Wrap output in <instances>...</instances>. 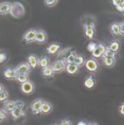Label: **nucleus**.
I'll list each match as a JSON object with an SVG mask.
<instances>
[{
  "mask_svg": "<svg viewBox=\"0 0 124 125\" xmlns=\"http://www.w3.org/2000/svg\"><path fill=\"white\" fill-rule=\"evenodd\" d=\"M48 40V35L43 29H37V32L34 42L39 44H44Z\"/></svg>",
  "mask_w": 124,
  "mask_h": 125,
  "instance_id": "nucleus-8",
  "label": "nucleus"
},
{
  "mask_svg": "<svg viewBox=\"0 0 124 125\" xmlns=\"http://www.w3.org/2000/svg\"><path fill=\"white\" fill-rule=\"evenodd\" d=\"M88 122H85V121H83V120H81V121H79L78 122V123H77V125H88Z\"/></svg>",
  "mask_w": 124,
  "mask_h": 125,
  "instance_id": "nucleus-41",
  "label": "nucleus"
},
{
  "mask_svg": "<svg viewBox=\"0 0 124 125\" xmlns=\"http://www.w3.org/2000/svg\"><path fill=\"white\" fill-rule=\"evenodd\" d=\"M59 125V124H54V125Z\"/></svg>",
  "mask_w": 124,
  "mask_h": 125,
  "instance_id": "nucleus-44",
  "label": "nucleus"
},
{
  "mask_svg": "<svg viewBox=\"0 0 124 125\" xmlns=\"http://www.w3.org/2000/svg\"><path fill=\"white\" fill-rule=\"evenodd\" d=\"M96 83H97V82H96L95 78L93 75L87 76L84 79V85L88 89H93L95 86Z\"/></svg>",
  "mask_w": 124,
  "mask_h": 125,
  "instance_id": "nucleus-16",
  "label": "nucleus"
},
{
  "mask_svg": "<svg viewBox=\"0 0 124 125\" xmlns=\"http://www.w3.org/2000/svg\"><path fill=\"white\" fill-rule=\"evenodd\" d=\"M117 53L113 51L112 50H111L108 46H107L106 47V49L105 51V53L103 54L102 56H107V57H113V58H116V56Z\"/></svg>",
  "mask_w": 124,
  "mask_h": 125,
  "instance_id": "nucleus-30",
  "label": "nucleus"
},
{
  "mask_svg": "<svg viewBox=\"0 0 124 125\" xmlns=\"http://www.w3.org/2000/svg\"><path fill=\"white\" fill-rule=\"evenodd\" d=\"M102 60L104 65L109 68L114 67L116 62V58H113V57L102 56Z\"/></svg>",
  "mask_w": 124,
  "mask_h": 125,
  "instance_id": "nucleus-19",
  "label": "nucleus"
},
{
  "mask_svg": "<svg viewBox=\"0 0 124 125\" xmlns=\"http://www.w3.org/2000/svg\"><path fill=\"white\" fill-rule=\"evenodd\" d=\"M88 125H99L97 123H96V122H90Z\"/></svg>",
  "mask_w": 124,
  "mask_h": 125,
  "instance_id": "nucleus-43",
  "label": "nucleus"
},
{
  "mask_svg": "<svg viewBox=\"0 0 124 125\" xmlns=\"http://www.w3.org/2000/svg\"><path fill=\"white\" fill-rule=\"evenodd\" d=\"M4 89H4V86L2 85L1 84H0V92L3 91Z\"/></svg>",
  "mask_w": 124,
  "mask_h": 125,
  "instance_id": "nucleus-42",
  "label": "nucleus"
},
{
  "mask_svg": "<svg viewBox=\"0 0 124 125\" xmlns=\"http://www.w3.org/2000/svg\"><path fill=\"white\" fill-rule=\"evenodd\" d=\"M7 59V55L5 53L3 52H0V64L3 63L4 62H5Z\"/></svg>",
  "mask_w": 124,
  "mask_h": 125,
  "instance_id": "nucleus-35",
  "label": "nucleus"
},
{
  "mask_svg": "<svg viewBox=\"0 0 124 125\" xmlns=\"http://www.w3.org/2000/svg\"><path fill=\"white\" fill-rule=\"evenodd\" d=\"M41 74L45 78H52L54 76V73L53 71V69L51 68V65L47 66L46 68H41Z\"/></svg>",
  "mask_w": 124,
  "mask_h": 125,
  "instance_id": "nucleus-23",
  "label": "nucleus"
},
{
  "mask_svg": "<svg viewBox=\"0 0 124 125\" xmlns=\"http://www.w3.org/2000/svg\"><path fill=\"white\" fill-rule=\"evenodd\" d=\"M116 9H117V11H118L121 12V13H124V0H123V1L118 5L117 6H116Z\"/></svg>",
  "mask_w": 124,
  "mask_h": 125,
  "instance_id": "nucleus-37",
  "label": "nucleus"
},
{
  "mask_svg": "<svg viewBox=\"0 0 124 125\" xmlns=\"http://www.w3.org/2000/svg\"><path fill=\"white\" fill-rule=\"evenodd\" d=\"M59 125H72V122L69 119H63L60 122Z\"/></svg>",
  "mask_w": 124,
  "mask_h": 125,
  "instance_id": "nucleus-38",
  "label": "nucleus"
},
{
  "mask_svg": "<svg viewBox=\"0 0 124 125\" xmlns=\"http://www.w3.org/2000/svg\"><path fill=\"white\" fill-rule=\"evenodd\" d=\"M60 48H61L60 44L53 42V43H51L47 46V47L46 48V51L47 52V53H48L50 55H55L59 52Z\"/></svg>",
  "mask_w": 124,
  "mask_h": 125,
  "instance_id": "nucleus-13",
  "label": "nucleus"
},
{
  "mask_svg": "<svg viewBox=\"0 0 124 125\" xmlns=\"http://www.w3.org/2000/svg\"><path fill=\"white\" fill-rule=\"evenodd\" d=\"M118 112L121 115L124 116V102L121 103L118 107Z\"/></svg>",
  "mask_w": 124,
  "mask_h": 125,
  "instance_id": "nucleus-39",
  "label": "nucleus"
},
{
  "mask_svg": "<svg viewBox=\"0 0 124 125\" xmlns=\"http://www.w3.org/2000/svg\"><path fill=\"white\" fill-rule=\"evenodd\" d=\"M119 29L121 36L124 37V21H121L119 23Z\"/></svg>",
  "mask_w": 124,
  "mask_h": 125,
  "instance_id": "nucleus-36",
  "label": "nucleus"
},
{
  "mask_svg": "<svg viewBox=\"0 0 124 125\" xmlns=\"http://www.w3.org/2000/svg\"><path fill=\"white\" fill-rule=\"evenodd\" d=\"M18 74L16 73L14 68H7L4 71V77L9 80H16Z\"/></svg>",
  "mask_w": 124,
  "mask_h": 125,
  "instance_id": "nucleus-18",
  "label": "nucleus"
},
{
  "mask_svg": "<svg viewBox=\"0 0 124 125\" xmlns=\"http://www.w3.org/2000/svg\"><path fill=\"white\" fill-rule=\"evenodd\" d=\"M12 17L14 18H21L25 14V9L22 3L19 1H14L11 3L10 13Z\"/></svg>",
  "mask_w": 124,
  "mask_h": 125,
  "instance_id": "nucleus-1",
  "label": "nucleus"
},
{
  "mask_svg": "<svg viewBox=\"0 0 124 125\" xmlns=\"http://www.w3.org/2000/svg\"><path fill=\"white\" fill-rule=\"evenodd\" d=\"M106 47H107V46H106V44H105L104 43H98L97 46H96V48L95 49V50L91 53L93 58H96V59L101 58L103 56L104 53H105Z\"/></svg>",
  "mask_w": 124,
  "mask_h": 125,
  "instance_id": "nucleus-10",
  "label": "nucleus"
},
{
  "mask_svg": "<svg viewBox=\"0 0 124 125\" xmlns=\"http://www.w3.org/2000/svg\"><path fill=\"white\" fill-rule=\"evenodd\" d=\"M122 1H123V0H112V3L115 7L119 5Z\"/></svg>",
  "mask_w": 124,
  "mask_h": 125,
  "instance_id": "nucleus-40",
  "label": "nucleus"
},
{
  "mask_svg": "<svg viewBox=\"0 0 124 125\" xmlns=\"http://www.w3.org/2000/svg\"><path fill=\"white\" fill-rule=\"evenodd\" d=\"M9 98V93L6 90H4L3 91L0 92V102H5L8 100Z\"/></svg>",
  "mask_w": 124,
  "mask_h": 125,
  "instance_id": "nucleus-33",
  "label": "nucleus"
},
{
  "mask_svg": "<svg viewBox=\"0 0 124 125\" xmlns=\"http://www.w3.org/2000/svg\"><path fill=\"white\" fill-rule=\"evenodd\" d=\"M24 107H25V103L23 101H20V103L17 105V107L15 108L11 113L12 117L15 121H18L23 117L25 116V113L24 110Z\"/></svg>",
  "mask_w": 124,
  "mask_h": 125,
  "instance_id": "nucleus-2",
  "label": "nucleus"
},
{
  "mask_svg": "<svg viewBox=\"0 0 124 125\" xmlns=\"http://www.w3.org/2000/svg\"></svg>",
  "mask_w": 124,
  "mask_h": 125,
  "instance_id": "nucleus-45",
  "label": "nucleus"
},
{
  "mask_svg": "<svg viewBox=\"0 0 124 125\" xmlns=\"http://www.w3.org/2000/svg\"><path fill=\"white\" fill-rule=\"evenodd\" d=\"M20 90L23 94L26 95H30L33 94L35 91V85H34V82L29 80L27 82L21 84Z\"/></svg>",
  "mask_w": 124,
  "mask_h": 125,
  "instance_id": "nucleus-6",
  "label": "nucleus"
},
{
  "mask_svg": "<svg viewBox=\"0 0 124 125\" xmlns=\"http://www.w3.org/2000/svg\"><path fill=\"white\" fill-rule=\"evenodd\" d=\"M107 46L111 50H112L113 51L118 53V52L120 51V49H121V43H120V42L118 40H113L109 42V46Z\"/></svg>",
  "mask_w": 124,
  "mask_h": 125,
  "instance_id": "nucleus-24",
  "label": "nucleus"
},
{
  "mask_svg": "<svg viewBox=\"0 0 124 125\" xmlns=\"http://www.w3.org/2000/svg\"><path fill=\"white\" fill-rule=\"evenodd\" d=\"M28 63L32 69H35L39 66V58L35 54H30L28 57Z\"/></svg>",
  "mask_w": 124,
  "mask_h": 125,
  "instance_id": "nucleus-15",
  "label": "nucleus"
},
{
  "mask_svg": "<svg viewBox=\"0 0 124 125\" xmlns=\"http://www.w3.org/2000/svg\"><path fill=\"white\" fill-rule=\"evenodd\" d=\"M37 32V28H31L27 30L23 36V42H25L26 44H30L34 42L36 35Z\"/></svg>",
  "mask_w": 124,
  "mask_h": 125,
  "instance_id": "nucleus-5",
  "label": "nucleus"
},
{
  "mask_svg": "<svg viewBox=\"0 0 124 125\" xmlns=\"http://www.w3.org/2000/svg\"><path fill=\"white\" fill-rule=\"evenodd\" d=\"M21 101H6L4 102V109L8 113H11L12 111L17 107Z\"/></svg>",
  "mask_w": 124,
  "mask_h": 125,
  "instance_id": "nucleus-12",
  "label": "nucleus"
},
{
  "mask_svg": "<svg viewBox=\"0 0 124 125\" xmlns=\"http://www.w3.org/2000/svg\"><path fill=\"white\" fill-rule=\"evenodd\" d=\"M77 53H76L75 51H71L69 52V53L68 54V56L65 59V62H67V64L69 63H74L75 61V59L76 58Z\"/></svg>",
  "mask_w": 124,
  "mask_h": 125,
  "instance_id": "nucleus-28",
  "label": "nucleus"
},
{
  "mask_svg": "<svg viewBox=\"0 0 124 125\" xmlns=\"http://www.w3.org/2000/svg\"><path fill=\"white\" fill-rule=\"evenodd\" d=\"M71 49H72L71 47H68V48H66L62 51H59V52L57 53V59H61V60L65 61L68 54L71 51Z\"/></svg>",
  "mask_w": 124,
  "mask_h": 125,
  "instance_id": "nucleus-27",
  "label": "nucleus"
},
{
  "mask_svg": "<svg viewBox=\"0 0 124 125\" xmlns=\"http://www.w3.org/2000/svg\"><path fill=\"white\" fill-rule=\"evenodd\" d=\"M9 117V113L5 111V110L3 108H0V123L4 120L8 119Z\"/></svg>",
  "mask_w": 124,
  "mask_h": 125,
  "instance_id": "nucleus-32",
  "label": "nucleus"
},
{
  "mask_svg": "<svg viewBox=\"0 0 124 125\" xmlns=\"http://www.w3.org/2000/svg\"><path fill=\"white\" fill-rule=\"evenodd\" d=\"M52 110H53V105L48 101H44L43 103H42V105H41V114L48 115V114L51 113Z\"/></svg>",
  "mask_w": 124,
  "mask_h": 125,
  "instance_id": "nucleus-20",
  "label": "nucleus"
},
{
  "mask_svg": "<svg viewBox=\"0 0 124 125\" xmlns=\"http://www.w3.org/2000/svg\"><path fill=\"white\" fill-rule=\"evenodd\" d=\"M84 65L86 70L90 73H97L100 70L99 62L96 58H94L93 57L86 60Z\"/></svg>",
  "mask_w": 124,
  "mask_h": 125,
  "instance_id": "nucleus-3",
  "label": "nucleus"
},
{
  "mask_svg": "<svg viewBox=\"0 0 124 125\" xmlns=\"http://www.w3.org/2000/svg\"><path fill=\"white\" fill-rule=\"evenodd\" d=\"M96 19L92 15H85L84 16L81 18V23L82 25V26L84 25H95Z\"/></svg>",
  "mask_w": 124,
  "mask_h": 125,
  "instance_id": "nucleus-17",
  "label": "nucleus"
},
{
  "mask_svg": "<svg viewBox=\"0 0 124 125\" xmlns=\"http://www.w3.org/2000/svg\"><path fill=\"white\" fill-rule=\"evenodd\" d=\"M16 73L18 74H29L31 71V67L29 66L28 62H21L19 65L14 68Z\"/></svg>",
  "mask_w": 124,
  "mask_h": 125,
  "instance_id": "nucleus-9",
  "label": "nucleus"
},
{
  "mask_svg": "<svg viewBox=\"0 0 124 125\" xmlns=\"http://www.w3.org/2000/svg\"><path fill=\"white\" fill-rule=\"evenodd\" d=\"M79 68L74 62V63H69L66 65V68L65 70L67 71L68 74H76L77 73H79Z\"/></svg>",
  "mask_w": 124,
  "mask_h": 125,
  "instance_id": "nucleus-22",
  "label": "nucleus"
},
{
  "mask_svg": "<svg viewBox=\"0 0 124 125\" xmlns=\"http://www.w3.org/2000/svg\"><path fill=\"white\" fill-rule=\"evenodd\" d=\"M16 80L18 82H19L20 84H23V83L29 80V74H18L16 78Z\"/></svg>",
  "mask_w": 124,
  "mask_h": 125,
  "instance_id": "nucleus-29",
  "label": "nucleus"
},
{
  "mask_svg": "<svg viewBox=\"0 0 124 125\" xmlns=\"http://www.w3.org/2000/svg\"><path fill=\"white\" fill-rule=\"evenodd\" d=\"M86 57L82 55V54H77L76 56V58L75 59V61H74V63L79 67V68H82L86 63Z\"/></svg>",
  "mask_w": 124,
  "mask_h": 125,
  "instance_id": "nucleus-26",
  "label": "nucleus"
},
{
  "mask_svg": "<svg viewBox=\"0 0 124 125\" xmlns=\"http://www.w3.org/2000/svg\"><path fill=\"white\" fill-rule=\"evenodd\" d=\"M66 65H67V62H65V61L61 60V59H57L56 61H55L53 62L52 65L51 66L53 69L54 74H59L65 70Z\"/></svg>",
  "mask_w": 124,
  "mask_h": 125,
  "instance_id": "nucleus-4",
  "label": "nucleus"
},
{
  "mask_svg": "<svg viewBox=\"0 0 124 125\" xmlns=\"http://www.w3.org/2000/svg\"><path fill=\"white\" fill-rule=\"evenodd\" d=\"M11 2L2 1L0 2V16H5L10 13Z\"/></svg>",
  "mask_w": 124,
  "mask_h": 125,
  "instance_id": "nucleus-14",
  "label": "nucleus"
},
{
  "mask_svg": "<svg viewBox=\"0 0 124 125\" xmlns=\"http://www.w3.org/2000/svg\"><path fill=\"white\" fill-rule=\"evenodd\" d=\"M44 100L41 98H37L33 101L31 105H30V109L32 113L34 115H39L41 114V105Z\"/></svg>",
  "mask_w": 124,
  "mask_h": 125,
  "instance_id": "nucleus-11",
  "label": "nucleus"
},
{
  "mask_svg": "<svg viewBox=\"0 0 124 125\" xmlns=\"http://www.w3.org/2000/svg\"><path fill=\"white\" fill-rule=\"evenodd\" d=\"M59 0H44V4L48 8H53L56 6Z\"/></svg>",
  "mask_w": 124,
  "mask_h": 125,
  "instance_id": "nucleus-31",
  "label": "nucleus"
},
{
  "mask_svg": "<svg viewBox=\"0 0 124 125\" xmlns=\"http://www.w3.org/2000/svg\"><path fill=\"white\" fill-rule=\"evenodd\" d=\"M97 46V43L95 42H93V41H91L88 43V44L87 46V50L92 53L93 51L95 50V49L96 48V46Z\"/></svg>",
  "mask_w": 124,
  "mask_h": 125,
  "instance_id": "nucleus-34",
  "label": "nucleus"
},
{
  "mask_svg": "<svg viewBox=\"0 0 124 125\" xmlns=\"http://www.w3.org/2000/svg\"><path fill=\"white\" fill-rule=\"evenodd\" d=\"M50 63H51L50 58L47 56L46 55H42L39 58V66L41 68L49 66Z\"/></svg>",
  "mask_w": 124,
  "mask_h": 125,
  "instance_id": "nucleus-25",
  "label": "nucleus"
},
{
  "mask_svg": "<svg viewBox=\"0 0 124 125\" xmlns=\"http://www.w3.org/2000/svg\"><path fill=\"white\" fill-rule=\"evenodd\" d=\"M82 27L86 37H87L90 40H93L95 37V25H84Z\"/></svg>",
  "mask_w": 124,
  "mask_h": 125,
  "instance_id": "nucleus-7",
  "label": "nucleus"
},
{
  "mask_svg": "<svg viewBox=\"0 0 124 125\" xmlns=\"http://www.w3.org/2000/svg\"><path fill=\"white\" fill-rule=\"evenodd\" d=\"M109 31L112 35L118 37L120 34V29H119V23L118 22H113L109 25Z\"/></svg>",
  "mask_w": 124,
  "mask_h": 125,
  "instance_id": "nucleus-21",
  "label": "nucleus"
}]
</instances>
